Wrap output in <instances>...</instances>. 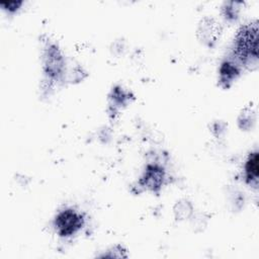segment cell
<instances>
[{"instance_id": "obj_1", "label": "cell", "mask_w": 259, "mask_h": 259, "mask_svg": "<svg viewBox=\"0 0 259 259\" xmlns=\"http://www.w3.org/2000/svg\"><path fill=\"white\" fill-rule=\"evenodd\" d=\"M257 22L243 25L237 32L234 40L233 56L237 61L244 65L257 62L258 45H257Z\"/></svg>"}, {"instance_id": "obj_2", "label": "cell", "mask_w": 259, "mask_h": 259, "mask_svg": "<svg viewBox=\"0 0 259 259\" xmlns=\"http://www.w3.org/2000/svg\"><path fill=\"white\" fill-rule=\"evenodd\" d=\"M84 215L72 207L60 210L54 219L56 233L62 238H68L78 233L84 226Z\"/></svg>"}, {"instance_id": "obj_6", "label": "cell", "mask_w": 259, "mask_h": 259, "mask_svg": "<svg viewBox=\"0 0 259 259\" xmlns=\"http://www.w3.org/2000/svg\"><path fill=\"white\" fill-rule=\"evenodd\" d=\"M220 84L223 87H229L232 82L239 76L240 74V67L239 65L230 59L225 60L220 67Z\"/></svg>"}, {"instance_id": "obj_3", "label": "cell", "mask_w": 259, "mask_h": 259, "mask_svg": "<svg viewBox=\"0 0 259 259\" xmlns=\"http://www.w3.org/2000/svg\"><path fill=\"white\" fill-rule=\"evenodd\" d=\"M65 59L60 49L50 44L44 53V71L48 77L54 80H58L64 74Z\"/></svg>"}, {"instance_id": "obj_4", "label": "cell", "mask_w": 259, "mask_h": 259, "mask_svg": "<svg viewBox=\"0 0 259 259\" xmlns=\"http://www.w3.org/2000/svg\"><path fill=\"white\" fill-rule=\"evenodd\" d=\"M166 181V171L163 166L157 163L147 164L139 183L144 188L158 193Z\"/></svg>"}, {"instance_id": "obj_9", "label": "cell", "mask_w": 259, "mask_h": 259, "mask_svg": "<svg viewBox=\"0 0 259 259\" xmlns=\"http://www.w3.org/2000/svg\"><path fill=\"white\" fill-rule=\"evenodd\" d=\"M236 2H228L226 3V6L224 7V12H225V16L228 19H234L237 17V8L236 6Z\"/></svg>"}, {"instance_id": "obj_8", "label": "cell", "mask_w": 259, "mask_h": 259, "mask_svg": "<svg viewBox=\"0 0 259 259\" xmlns=\"http://www.w3.org/2000/svg\"><path fill=\"white\" fill-rule=\"evenodd\" d=\"M22 3V0H2L0 1V6L8 13H14L20 8Z\"/></svg>"}, {"instance_id": "obj_5", "label": "cell", "mask_w": 259, "mask_h": 259, "mask_svg": "<svg viewBox=\"0 0 259 259\" xmlns=\"http://www.w3.org/2000/svg\"><path fill=\"white\" fill-rule=\"evenodd\" d=\"M197 34L203 44L208 47H212L220 37L221 25L215 19L211 17H204L198 25Z\"/></svg>"}, {"instance_id": "obj_7", "label": "cell", "mask_w": 259, "mask_h": 259, "mask_svg": "<svg viewBox=\"0 0 259 259\" xmlns=\"http://www.w3.org/2000/svg\"><path fill=\"white\" fill-rule=\"evenodd\" d=\"M258 152L254 151L249 154L245 163V180L251 186H257L259 165H258Z\"/></svg>"}]
</instances>
